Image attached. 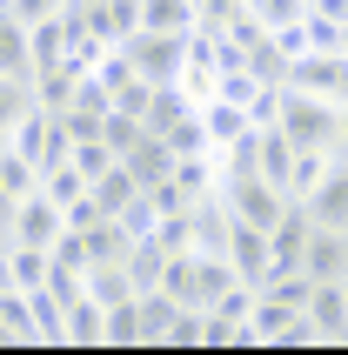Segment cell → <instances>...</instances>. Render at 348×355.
I'll list each match as a JSON object with an SVG mask.
<instances>
[{
  "mask_svg": "<svg viewBox=\"0 0 348 355\" xmlns=\"http://www.w3.org/2000/svg\"><path fill=\"white\" fill-rule=\"evenodd\" d=\"M67 228V215H60V201L47 195V188H34V195H20L14 221H7V241H27V248H54V235Z\"/></svg>",
  "mask_w": 348,
  "mask_h": 355,
  "instance_id": "277c9868",
  "label": "cell"
},
{
  "mask_svg": "<svg viewBox=\"0 0 348 355\" xmlns=\"http://www.w3.org/2000/svg\"><path fill=\"white\" fill-rule=\"evenodd\" d=\"M80 7H94V0H80Z\"/></svg>",
  "mask_w": 348,
  "mask_h": 355,
  "instance_id": "e575fe53",
  "label": "cell"
},
{
  "mask_svg": "<svg viewBox=\"0 0 348 355\" xmlns=\"http://www.w3.org/2000/svg\"><path fill=\"white\" fill-rule=\"evenodd\" d=\"M228 268H234V282L261 288V282H268V268H275L268 228H254V221H234V215H228Z\"/></svg>",
  "mask_w": 348,
  "mask_h": 355,
  "instance_id": "8992f818",
  "label": "cell"
},
{
  "mask_svg": "<svg viewBox=\"0 0 348 355\" xmlns=\"http://www.w3.org/2000/svg\"><path fill=\"white\" fill-rule=\"evenodd\" d=\"M0 188H7L14 201H20V195H34V188H40V168L20 155V148H0Z\"/></svg>",
  "mask_w": 348,
  "mask_h": 355,
  "instance_id": "7402d4cb",
  "label": "cell"
},
{
  "mask_svg": "<svg viewBox=\"0 0 348 355\" xmlns=\"http://www.w3.org/2000/svg\"><path fill=\"white\" fill-rule=\"evenodd\" d=\"M121 161H128V175H134L141 188H161V181L174 175V161H181V155H174L161 135H148V128H141V141H134V148H128Z\"/></svg>",
  "mask_w": 348,
  "mask_h": 355,
  "instance_id": "30bf717a",
  "label": "cell"
},
{
  "mask_svg": "<svg viewBox=\"0 0 348 355\" xmlns=\"http://www.w3.org/2000/svg\"><path fill=\"white\" fill-rule=\"evenodd\" d=\"M342 302H348V275H342Z\"/></svg>",
  "mask_w": 348,
  "mask_h": 355,
  "instance_id": "d6a6232c",
  "label": "cell"
},
{
  "mask_svg": "<svg viewBox=\"0 0 348 355\" xmlns=\"http://www.w3.org/2000/svg\"><path fill=\"white\" fill-rule=\"evenodd\" d=\"M188 40L194 34H148V27H141V34L121 40V47H128V60H134L141 80L168 87V80H181V67H188Z\"/></svg>",
  "mask_w": 348,
  "mask_h": 355,
  "instance_id": "3957f363",
  "label": "cell"
},
{
  "mask_svg": "<svg viewBox=\"0 0 348 355\" xmlns=\"http://www.w3.org/2000/svg\"><path fill=\"white\" fill-rule=\"evenodd\" d=\"M0 80H27L34 87V47H27V27L14 14H0Z\"/></svg>",
  "mask_w": 348,
  "mask_h": 355,
  "instance_id": "9a60e30c",
  "label": "cell"
},
{
  "mask_svg": "<svg viewBox=\"0 0 348 355\" xmlns=\"http://www.w3.org/2000/svg\"><path fill=\"white\" fill-rule=\"evenodd\" d=\"M101 349H141V315H134V295L107 309V342Z\"/></svg>",
  "mask_w": 348,
  "mask_h": 355,
  "instance_id": "603a6c76",
  "label": "cell"
},
{
  "mask_svg": "<svg viewBox=\"0 0 348 355\" xmlns=\"http://www.w3.org/2000/svg\"><path fill=\"white\" fill-rule=\"evenodd\" d=\"M308 329L322 336V349H348V302H342V282H315L308 295Z\"/></svg>",
  "mask_w": 348,
  "mask_h": 355,
  "instance_id": "52a82bcc",
  "label": "cell"
},
{
  "mask_svg": "<svg viewBox=\"0 0 348 355\" xmlns=\"http://www.w3.org/2000/svg\"><path fill=\"white\" fill-rule=\"evenodd\" d=\"M302 268H308L315 282H342L348 275V235H342V228H308V241H302Z\"/></svg>",
  "mask_w": 348,
  "mask_h": 355,
  "instance_id": "ba28073f",
  "label": "cell"
},
{
  "mask_svg": "<svg viewBox=\"0 0 348 355\" xmlns=\"http://www.w3.org/2000/svg\"><path fill=\"white\" fill-rule=\"evenodd\" d=\"M114 161H121V155H114V148H107L101 135H94V141H74V168H80L87 181H94V175H107Z\"/></svg>",
  "mask_w": 348,
  "mask_h": 355,
  "instance_id": "4316f807",
  "label": "cell"
},
{
  "mask_svg": "<svg viewBox=\"0 0 348 355\" xmlns=\"http://www.w3.org/2000/svg\"><path fill=\"white\" fill-rule=\"evenodd\" d=\"M302 208H308L315 228H342L348 235V155H335L329 168H322V181L302 195Z\"/></svg>",
  "mask_w": 348,
  "mask_h": 355,
  "instance_id": "5b68a950",
  "label": "cell"
},
{
  "mask_svg": "<svg viewBox=\"0 0 348 355\" xmlns=\"http://www.w3.org/2000/svg\"><path fill=\"white\" fill-rule=\"evenodd\" d=\"M148 34H201V0H141Z\"/></svg>",
  "mask_w": 348,
  "mask_h": 355,
  "instance_id": "5bb4252c",
  "label": "cell"
},
{
  "mask_svg": "<svg viewBox=\"0 0 348 355\" xmlns=\"http://www.w3.org/2000/svg\"><path fill=\"white\" fill-rule=\"evenodd\" d=\"M0 349H14V336H7V329H0Z\"/></svg>",
  "mask_w": 348,
  "mask_h": 355,
  "instance_id": "1f68e13d",
  "label": "cell"
},
{
  "mask_svg": "<svg viewBox=\"0 0 348 355\" xmlns=\"http://www.w3.org/2000/svg\"><path fill=\"white\" fill-rule=\"evenodd\" d=\"M87 195H94V208H101V215H121V208L141 195V181L128 175V161H114L107 175H94V181H87Z\"/></svg>",
  "mask_w": 348,
  "mask_h": 355,
  "instance_id": "e0dca14e",
  "label": "cell"
},
{
  "mask_svg": "<svg viewBox=\"0 0 348 355\" xmlns=\"http://www.w3.org/2000/svg\"><path fill=\"white\" fill-rule=\"evenodd\" d=\"M74 235H80V248H87V268H101V261H128V255H134V235H128L114 215H101L94 228H74Z\"/></svg>",
  "mask_w": 348,
  "mask_h": 355,
  "instance_id": "7c38bea8",
  "label": "cell"
},
{
  "mask_svg": "<svg viewBox=\"0 0 348 355\" xmlns=\"http://www.w3.org/2000/svg\"><path fill=\"white\" fill-rule=\"evenodd\" d=\"M134 315H141V349H161L174 329V315H181V302L168 295V288H141L134 295Z\"/></svg>",
  "mask_w": 348,
  "mask_h": 355,
  "instance_id": "4fadbf2b",
  "label": "cell"
},
{
  "mask_svg": "<svg viewBox=\"0 0 348 355\" xmlns=\"http://www.w3.org/2000/svg\"><path fill=\"white\" fill-rule=\"evenodd\" d=\"M174 148V155H214V141H208V121H201V107H188V114L174 121L168 135H161Z\"/></svg>",
  "mask_w": 348,
  "mask_h": 355,
  "instance_id": "44dd1931",
  "label": "cell"
},
{
  "mask_svg": "<svg viewBox=\"0 0 348 355\" xmlns=\"http://www.w3.org/2000/svg\"><path fill=\"white\" fill-rule=\"evenodd\" d=\"M0 329H7L20 349H40V336H34V309H27V288H0Z\"/></svg>",
  "mask_w": 348,
  "mask_h": 355,
  "instance_id": "d6986e66",
  "label": "cell"
},
{
  "mask_svg": "<svg viewBox=\"0 0 348 355\" xmlns=\"http://www.w3.org/2000/svg\"><path fill=\"white\" fill-rule=\"evenodd\" d=\"M342 155H348V101H342Z\"/></svg>",
  "mask_w": 348,
  "mask_h": 355,
  "instance_id": "4dcf8cb0",
  "label": "cell"
},
{
  "mask_svg": "<svg viewBox=\"0 0 348 355\" xmlns=\"http://www.w3.org/2000/svg\"><path fill=\"white\" fill-rule=\"evenodd\" d=\"M0 288H20V282H14V255H7V241H0Z\"/></svg>",
  "mask_w": 348,
  "mask_h": 355,
  "instance_id": "f546056e",
  "label": "cell"
},
{
  "mask_svg": "<svg viewBox=\"0 0 348 355\" xmlns=\"http://www.w3.org/2000/svg\"><path fill=\"white\" fill-rule=\"evenodd\" d=\"M27 107H34V87H27V80H0V148H7V135L20 128Z\"/></svg>",
  "mask_w": 348,
  "mask_h": 355,
  "instance_id": "cb8c5ba5",
  "label": "cell"
},
{
  "mask_svg": "<svg viewBox=\"0 0 348 355\" xmlns=\"http://www.w3.org/2000/svg\"><path fill=\"white\" fill-rule=\"evenodd\" d=\"M67 309V349H101L107 342V309H101L87 288H80L74 302H60Z\"/></svg>",
  "mask_w": 348,
  "mask_h": 355,
  "instance_id": "8fae6325",
  "label": "cell"
},
{
  "mask_svg": "<svg viewBox=\"0 0 348 355\" xmlns=\"http://www.w3.org/2000/svg\"><path fill=\"white\" fill-rule=\"evenodd\" d=\"M161 349H201V309H181L174 315V329H168V342Z\"/></svg>",
  "mask_w": 348,
  "mask_h": 355,
  "instance_id": "83f0119b",
  "label": "cell"
},
{
  "mask_svg": "<svg viewBox=\"0 0 348 355\" xmlns=\"http://www.w3.org/2000/svg\"><path fill=\"white\" fill-rule=\"evenodd\" d=\"M7 7H14V0H0V14H7Z\"/></svg>",
  "mask_w": 348,
  "mask_h": 355,
  "instance_id": "836d02e7",
  "label": "cell"
},
{
  "mask_svg": "<svg viewBox=\"0 0 348 355\" xmlns=\"http://www.w3.org/2000/svg\"><path fill=\"white\" fill-rule=\"evenodd\" d=\"M101 141H107L114 155H128V148L141 141V121H134V114H121V107H107V114H101Z\"/></svg>",
  "mask_w": 348,
  "mask_h": 355,
  "instance_id": "484cf974",
  "label": "cell"
},
{
  "mask_svg": "<svg viewBox=\"0 0 348 355\" xmlns=\"http://www.w3.org/2000/svg\"><path fill=\"white\" fill-rule=\"evenodd\" d=\"M188 107H194V101L181 94V87H174V80H168V87H155V101H148V114H141V128H148V135H168L174 121L188 114Z\"/></svg>",
  "mask_w": 348,
  "mask_h": 355,
  "instance_id": "ffe728a7",
  "label": "cell"
},
{
  "mask_svg": "<svg viewBox=\"0 0 348 355\" xmlns=\"http://www.w3.org/2000/svg\"><path fill=\"white\" fill-rule=\"evenodd\" d=\"M60 7H67V0H14V7H7V14H14L20 27H34V20H54Z\"/></svg>",
  "mask_w": 348,
  "mask_h": 355,
  "instance_id": "f1b7e54d",
  "label": "cell"
},
{
  "mask_svg": "<svg viewBox=\"0 0 348 355\" xmlns=\"http://www.w3.org/2000/svg\"><path fill=\"white\" fill-rule=\"evenodd\" d=\"M254 175H268L281 195H288V175H295V141L281 135V128H261V141H254Z\"/></svg>",
  "mask_w": 348,
  "mask_h": 355,
  "instance_id": "2e32d148",
  "label": "cell"
},
{
  "mask_svg": "<svg viewBox=\"0 0 348 355\" xmlns=\"http://www.w3.org/2000/svg\"><path fill=\"white\" fill-rule=\"evenodd\" d=\"M87 295H94L101 309L128 302V295H134V275H128V261H101V268H87Z\"/></svg>",
  "mask_w": 348,
  "mask_h": 355,
  "instance_id": "ac0fdd59",
  "label": "cell"
},
{
  "mask_svg": "<svg viewBox=\"0 0 348 355\" xmlns=\"http://www.w3.org/2000/svg\"><path fill=\"white\" fill-rule=\"evenodd\" d=\"M241 7H248V14L261 20L268 34H275V27H295V20L308 14V0H241Z\"/></svg>",
  "mask_w": 348,
  "mask_h": 355,
  "instance_id": "d4e9b609",
  "label": "cell"
},
{
  "mask_svg": "<svg viewBox=\"0 0 348 355\" xmlns=\"http://www.w3.org/2000/svg\"><path fill=\"white\" fill-rule=\"evenodd\" d=\"M221 201H228V215H234V221H254V228H275V221L288 215V195H281L268 175H254V168H241V175H221Z\"/></svg>",
  "mask_w": 348,
  "mask_h": 355,
  "instance_id": "7a4b0ae2",
  "label": "cell"
},
{
  "mask_svg": "<svg viewBox=\"0 0 348 355\" xmlns=\"http://www.w3.org/2000/svg\"><path fill=\"white\" fill-rule=\"evenodd\" d=\"M87 27H94L101 47L134 40V34H141V0H94V7H87Z\"/></svg>",
  "mask_w": 348,
  "mask_h": 355,
  "instance_id": "9c48e42d",
  "label": "cell"
},
{
  "mask_svg": "<svg viewBox=\"0 0 348 355\" xmlns=\"http://www.w3.org/2000/svg\"><path fill=\"white\" fill-rule=\"evenodd\" d=\"M275 128H281L295 148H329V155H342V101H322V94H302V87H281Z\"/></svg>",
  "mask_w": 348,
  "mask_h": 355,
  "instance_id": "6da1fadb",
  "label": "cell"
}]
</instances>
